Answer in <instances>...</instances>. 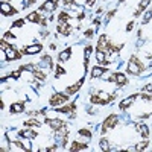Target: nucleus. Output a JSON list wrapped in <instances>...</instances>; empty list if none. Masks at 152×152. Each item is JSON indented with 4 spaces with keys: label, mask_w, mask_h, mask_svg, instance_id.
I'll use <instances>...</instances> for the list:
<instances>
[{
    "label": "nucleus",
    "mask_w": 152,
    "mask_h": 152,
    "mask_svg": "<svg viewBox=\"0 0 152 152\" xmlns=\"http://www.w3.org/2000/svg\"><path fill=\"white\" fill-rule=\"evenodd\" d=\"M0 47H2V52L6 53V59H8V61H14V59H20V58H21V53L18 52L14 46L8 44V41L5 40V38L0 41Z\"/></svg>",
    "instance_id": "1"
},
{
    "label": "nucleus",
    "mask_w": 152,
    "mask_h": 152,
    "mask_svg": "<svg viewBox=\"0 0 152 152\" xmlns=\"http://www.w3.org/2000/svg\"><path fill=\"white\" fill-rule=\"evenodd\" d=\"M145 66L142 64V61L138 59L135 55H132L128 61V66H126V72H128L129 75H140L145 72Z\"/></svg>",
    "instance_id": "2"
},
{
    "label": "nucleus",
    "mask_w": 152,
    "mask_h": 152,
    "mask_svg": "<svg viewBox=\"0 0 152 152\" xmlns=\"http://www.w3.org/2000/svg\"><path fill=\"white\" fill-rule=\"evenodd\" d=\"M113 99H114L113 94H108V93H104V91H99L97 94H91V97H90L91 104H96V105H107Z\"/></svg>",
    "instance_id": "3"
},
{
    "label": "nucleus",
    "mask_w": 152,
    "mask_h": 152,
    "mask_svg": "<svg viewBox=\"0 0 152 152\" xmlns=\"http://www.w3.org/2000/svg\"><path fill=\"white\" fill-rule=\"evenodd\" d=\"M119 123V117L116 116V114H110V116L104 120V125H102V128H100V134H107L108 129H113V128H116Z\"/></svg>",
    "instance_id": "4"
},
{
    "label": "nucleus",
    "mask_w": 152,
    "mask_h": 152,
    "mask_svg": "<svg viewBox=\"0 0 152 152\" xmlns=\"http://www.w3.org/2000/svg\"><path fill=\"white\" fill-rule=\"evenodd\" d=\"M69 99H70V97H69L67 93H55L52 97H50L49 104H50V107H59V105H62V104H67Z\"/></svg>",
    "instance_id": "5"
},
{
    "label": "nucleus",
    "mask_w": 152,
    "mask_h": 152,
    "mask_svg": "<svg viewBox=\"0 0 152 152\" xmlns=\"http://www.w3.org/2000/svg\"><path fill=\"white\" fill-rule=\"evenodd\" d=\"M108 81H110V82H116V85H120V87L126 85V82H128V79H126L125 73H119V72L113 73L110 78H108Z\"/></svg>",
    "instance_id": "6"
},
{
    "label": "nucleus",
    "mask_w": 152,
    "mask_h": 152,
    "mask_svg": "<svg viewBox=\"0 0 152 152\" xmlns=\"http://www.w3.org/2000/svg\"><path fill=\"white\" fill-rule=\"evenodd\" d=\"M44 123L46 125H49L50 126V128H52L55 132L56 131H59L61 128H64V126H66V122L64 120H61V119H46L44 120Z\"/></svg>",
    "instance_id": "7"
},
{
    "label": "nucleus",
    "mask_w": 152,
    "mask_h": 152,
    "mask_svg": "<svg viewBox=\"0 0 152 152\" xmlns=\"http://www.w3.org/2000/svg\"><path fill=\"white\" fill-rule=\"evenodd\" d=\"M75 110H76V104L72 102V104H67V105L59 107L56 111H58V113H62V114H67L69 117H75Z\"/></svg>",
    "instance_id": "8"
},
{
    "label": "nucleus",
    "mask_w": 152,
    "mask_h": 152,
    "mask_svg": "<svg viewBox=\"0 0 152 152\" xmlns=\"http://www.w3.org/2000/svg\"><path fill=\"white\" fill-rule=\"evenodd\" d=\"M58 6V0H46V2L40 6V11L44 12H53Z\"/></svg>",
    "instance_id": "9"
},
{
    "label": "nucleus",
    "mask_w": 152,
    "mask_h": 152,
    "mask_svg": "<svg viewBox=\"0 0 152 152\" xmlns=\"http://www.w3.org/2000/svg\"><path fill=\"white\" fill-rule=\"evenodd\" d=\"M41 50H43V46L41 44H32V46L23 47V53L24 55H37V53H40Z\"/></svg>",
    "instance_id": "10"
},
{
    "label": "nucleus",
    "mask_w": 152,
    "mask_h": 152,
    "mask_svg": "<svg viewBox=\"0 0 152 152\" xmlns=\"http://www.w3.org/2000/svg\"><path fill=\"white\" fill-rule=\"evenodd\" d=\"M84 78H81L78 82H75L73 85H70V87H67L66 88V93L69 94V96H72V94H75V93H78L79 90H81V87H82V84H84Z\"/></svg>",
    "instance_id": "11"
},
{
    "label": "nucleus",
    "mask_w": 152,
    "mask_h": 152,
    "mask_svg": "<svg viewBox=\"0 0 152 152\" xmlns=\"http://www.w3.org/2000/svg\"><path fill=\"white\" fill-rule=\"evenodd\" d=\"M56 32L61 34V35H64V37H69L72 34V26L69 23H59L56 26Z\"/></svg>",
    "instance_id": "12"
},
{
    "label": "nucleus",
    "mask_w": 152,
    "mask_h": 152,
    "mask_svg": "<svg viewBox=\"0 0 152 152\" xmlns=\"http://www.w3.org/2000/svg\"><path fill=\"white\" fill-rule=\"evenodd\" d=\"M0 6H2V14L6 15V17L17 14V9H15V8H12L8 2H2V5H0Z\"/></svg>",
    "instance_id": "13"
},
{
    "label": "nucleus",
    "mask_w": 152,
    "mask_h": 152,
    "mask_svg": "<svg viewBox=\"0 0 152 152\" xmlns=\"http://www.w3.org/2000/svg\"><path fill=\"white\" fill-rule=\"evenodd\" d=\"M91 52H93V46L88 44V46L84 49V69H85V72L88 70V62H90V55H91Z\"/></svg>",
    "instance_id": "14"
},
{
    "label": "nucleus",
    "mask_w": 152,
    "mask_h": 152,
    "mask_svg": "<svg viewBox=\"0 0 152 152\" xmlns=\"http://www.w3.org/2000/svg\"><path fill=\"white\" fill-rule=\"evenodd\" d=\"M18 137H21V138H35L37 135H38V132H35L34 129H23V131H18V134H17Z\"/></svg>",
    "instance_id": "15"
},
{
    "label": "nucleus",
    "mask_w": 152,
    "mask_h": 152,
    "mask_svg": "<svg viewBox=\"0 0 152 152\" xmlns=\"http://www.w3.org/2000/svg\"><path fill=\"white\" fill-rule=\"evenodd\" d=\"M108 70L104 69V67H100V66H96L91 69V78L96 79V78H100V76H104V73H107Z\"/></svg>",
    "instance_id": "16"
},
{
    "label": "nucleus",
    "mask_w": 152,
    "mask_h": 152,
    "mask_svg": "<svg viewBox=\"0 0 152 152\" xmlns=\"http://www.w3.org/2000/svg\"><path fill=\"white\" fill-rule=\"evenodd\" d=\"M96 59H97V64L99 66H107V64H110V62H111V61H107L105 52H102V50H97V52H96Z\"/></svg>",
    "instance_id": "17"
},
{
    "label": "nucleus",
    "mask_w": 152,
    "mask_h": 152,
    "mask_svg": "<svg viewBox=\"0 0 152 152\" xmlns=\"http://www.w3.org/2000/svg\"><path fill=\"white\" fill-rule=\"evenodd\" d=\"M135 129L142 134L143 138H148V137H149V128H148L145 123H137V125H135Z\"/></svg>",
    "instance_id": "18"
},
{
    "label": "nucleus",
    "mask_w": 152,
    "mask_h": 152,
    "mask_svg": "<svg viewBox=\"0 0 152 152\" xmlns=\"http://www.w3.org/2000/svg\"><path fill=\"white\" fill-rule=\"evenodd\" d=\"M9 111L12 114H17V113H23L24 111V102H15L9 107Z\"/></svg>",
    "instance_id": "19"
},
{
    "label": "nucleus",
    "mask_w": 152,
    "mask_h": 152,
    "mask_svg": "<svg viewBox=\"0 0 152 152\" xmlns=\"http://www.w3.org/2000/svg\"><path fill=\"white\" fill-rule=\"evenodd\" d=\"M135 97H137V94H132V96H131V97H128V99H123L122 102L119 104V108H120V110H126V108H129V107H131V104L134 102V99H135Z\"/></svg>",
    "instance_id": "20"
},
{
    "label": "nucleus",
    "mask_w": 152,
    "mask_h": 152,
    "mask_svg": "<svg viewBox=\"0 0 152 152\" xmlns=\"http://www.w3.org/2000/svg\"><path fill=\"white\" fill-rule=\"evenodd\" d=\"M87 148H88V145H87V143L73 142V143H72V146L69 148V151H70V152H76V151H84V149H87Z\"/></svg>",
    "instance_id": "21"
},
{
    "label": "nucleus",
    "mask_w": 152,
    "mask_h": 152,
    "mask_svg": "<svg viewBox=\"0 0 152 152\" xmlns=\"http://www.w3.org/2000/svg\"><path fill=\"white\" fill-rule=\"evenodd\" d=\"M26 20L28 21H31V23H41V15H40V12H29L28 14V17H26Z\"/></svg>",
    "instance_id": "22"
},
{
    "label": "nucleus",
    "mask_w": 152,
    "mask_h": 152,
    "mask_svg": "<svg viewBox=\"0 0 152 152\" xmlns=\"http://www.w3.org/2000/svg\"><path fill=\"white\" fill-rule=\"evenodd\" d=\"M149 3H151V0H142V3L138 5V8H137V11L134 12V17H138L140 14H143V11L149 6Z\"/></svg>",
    "instance_id": "23"
},
{
    "label": "nucleus",
    "mask_w": 152,
    "mask_h": 152,
    "mask_svg": "<svg viewBox=\"0 0 152 152\" xmlns=\"http://www.w3.org/2000/svg\"><path fill=\"white\" fill-rule=\"evenodd\" d=\"M108 41H110V40H108V37H107V35H100L99 43H97V50H102V52H105Z\"/></svg>",
    "instance_id": "24"
},
{
    "label": "nucleus",
    "mask_w": 152,
    "mask_h": 152,
    "mask_svg": "<svg viewBox=\"0 0 152 152\" xmlns=\"http://www.w3.org/2000/svg\"><path fill=\"white\" fill-rule=\"evenodd\" d=\"M70 56H72V49H66L64 52H61V53H59L58 59H59V62H66V61L70 59Z\"/></svg>",
    "instance_id": "25"
},
{
    "label": "nucleus",
    "mask_w": 152,
    "mask_h": 152,
    "mask_svg": "<svg viewBox=\"0 0 152 152\" xmlns=\"http://www.w3.org/2000/svg\"><path fill=\"white\" fill-rule=\"evenodd\" d=\"M31 73H32V76H34V78L40 79V81H44V79H46V73H44V72H41L40 69H37V67H35V69H34Z\"/></svg>",
    "instance_id": "26"
},
{
    "label": "nucleus",
    "mask_w": 152,
    "mask_h": 152,
    "mask_svg": "<svg viewBox=\"0 0 152 152\" xmlns=\"http://www.w3.org/2000/svg\"><path fill=\"white\" fill-rule=\"evenodd\" d=\"M70 18H72V15L69 14V12L62 11V12H59V15H58V23H69Z\"/></svg>",
    "instance_id": "27"
},
{
    "label": "nucleus",
    "mask_w": 152,
    "mask_h": 152,
    "mask_svg": "<svg viewBox=\"0 0 152 152\" xmlns=\"http://www.w3.org/2000/svg\"><path fill=\"white\" fill-rule=\"evenodd\" d=\"M24 126H28V128L35 126V128H38V126H41V122H38L37 119H29V120H24Z\"/></svg>",
    "instance_id": "28"
},
{
    "label": "nucleus",
    "mask_w": 152,
    "mask_h": 152,
    "mask_svg": "<svg viewBox=\"0 0 152 152\" xmlns=\"http://www.w3.org/2000/svg\"><path fill=\"white\" fill-rule=\"evenodd\" d=\"M99 146H100V149H102V151H110V142L107 140L105 137H102V138H100Z\"/></svg>",
    "instance_id": "29"
},
{
    "label": "nucleus",
    "mask_w": 152,
    "mask_h": 152,
    "mask_svg": "<svg viewBox=\"0 0 152 152\" xmlns=\"http://www.w3.org/2000/svg\"><path fill=\"white\" fill-rule=\"evenodd\" d=\"M41 61H43V62H46V64H47L50 69H53V67H55V66H53V62H52V58H50L49 55H44Z\"/></svg>",
    "instance_id": "30"
},
{
    "label": "nucleus",
    "mask_w": 152,
    "mask_h": 152,
    "mask_svg": "<svg viewBox=\"0 0 152 152\" xmlns=\"http://www.w3.org/2000/svg\"><path fill=\"white\" fill-rule=\"evenodd\" d=\"M55 72H56V73H55V78H59V76H62V75L66 73V70L62 69L59 64H58V66H55Z\"/></svg>",
    "instance_id": "31"
},
{
    "label": "nucleus",
    "mask_w": 152,
    "mask_h": 152,
    "mask_svg": "<svg viewBox=\"0 0 152 152\" xmlns=\"http://www.w3.org/2000/svg\"><path fill=\"white\" fill-rule=\"evenodd\" d=\"M148 145H149L148 138H145V140H143L142 143H138V145H137V148H135V149H137V151H145V149L148 148Z\"/></svg>",
    "instance_id": "32"
},
{
    "label": "nucleus",
    "mask_w": 152,
    "mask_h": 152,
    "mask_svg": "<svg viewBox=\"0 0 152 152\" xmlns=\"http://www.w3.org/2000/svg\"><path fill=\"white\" fill-rule=\"evenodd\" d=\"M79 135H82V137H87V138H91V131H88V129H85V128H81L79 129Z\"/></svg>",
    "instance_id": "33"
},
{
    "label": "nucleus",
    "mask_w": 152,
    "mask_h": 152,
    "mask_svg": "<svg viewBox=\"0 0 152 152\" xmlns=\"http://www.w3.org/2000/svg\"><path fill=\"white\" fill-rule=\"evenodd\" d=\"M11 145H12V146H15L18 151H29L28 148H24V146H23L20 142H11Z\"/></svg>",
    "instance_id": "34"
},
{
    "label": "nucleus",
    "mask_w": 152,
    "mask_h": 152,
    "mask_svg": "<svg viewBox=\"0 0 152 152\" xmlns=\"http://www.w3.org/2000/svg\"><path fill=\"white\" fill-rule=\"evenodd\" d=\"M23 23H24V20H23V18H18V20H15L14 23H12L11 26H12V28H21Z\"/></svg>",
    "instance_id": "35"
},
{
    "label": "nucleus",
    "mask_w": 152,
    "mask_h": 152,
    "mask_svg": "<svg viewBox=\"0 0 152 152\" xmlns=\"http://www.w3.org/2000/svg\"><path fill=\"white\" fill-rule=\"evenodd\" d=\"M3 38H5V40H14V38H17V37L8 31V32H5V34H3Z\"/></svg>",
    "instance_id": "36"
},
{
    "label": "nucleus",
    "mask_w": 152,
    "mask_h": 152,
    "mask_svg": "<svg viewBox=\"0 0 152 152\" xmlns=\"http://www.w3.org/2000/svg\"><path fill=\"white\" fill-rule=\"evenodd\" d=\"M140 97L143 100H146V102H152V96L151 94H146V93H140Z\"/></svg>",
    "instance_id": "37"
},
{
    "label": "nucleus",
    "mask_w": 152,
    "mask_h": 152,
    "mask_svg": "<svg viewBox=\"0 0 152 152\" xmlns=\"http://www.w3.org/2000/svg\"><path fill=\"white\" fill-rule=\"evenodd\" d=\"M151 18H152V11H148V14H146V15H145V18H143V24H146Z\"/></svg>",
    "instance_id": "38"
},
{
    "label": "nucleus",
    "mask_w": 152,
    "mask_h": 152,
    "mask_svg": "<svg viewBox=\"0 0 152 152\" xmlns=\"http://www.w3.org/2000/svg\"><path fill=\"white\" fill-rule=\"evenodd\" d=\"M93 35H94V31H93V29L85 31V38H93Z\"/></svg>",
    "instance_id": "39"
},
{
    "label": "nucleus",
    "mask_w": 152,
    "mask_h": 152,
    "mask_svg": "<svg viewBox=\"0 0 152 152\" xmlns=\"http://www.w3.org/2000/svg\"><path fill=\"white\" fill-rule=\"evenodd\" d=\"M143 91H148V93H152V82L151 84H146L143 87Z\"/></svg>",
    "instance_id": "40"
},
{
    "label": "nucleus",
    "mask_w": 152,
    "mask_h": 152,
    "mask_svg": "<svg viewBox=\"0 0 152 152\" xmlns=\"http://www.w3.org/2000/svg\"><path fill=\"white\" fill-rule=\"evenodd\" d=\"M134 21H131V23H128V24H126V31H128V32H131L132 31V28H134Z\"/></svg>",
    "instance_id": "41"
},
{
    "label": "nucleus",
    "mask_w": 152,
    "mask_h": 152,
    "mask_svg": "<svg viewBox=\"0 0 152 152\" xmlns=\"http://www.w3.org/2000/svg\"><path fill=\"white\" fill-rule=\"evenodd\" d=\"M94 3H96V0H87V2H85V5H87V6H90V8L94 6Z\"/></svg>",
    "instance_id": "42"
},
{
    "label": "nucleus",
    "mask_w": 152,
    "mask_h": 152,
    "mask_svg": "<svg viewBox=\"0 0 152 152\" xmlns=\"http://www.w3.org/2000/svg\"><path fill=\"white\" fill-rule=\"evenodd\" d=\"M114 14H116V9H114V11H110V12H108V15H107V21H108V20H110Z\"/></svg>",
    "instance_id": "43"
},
{
    "label": "nucleus",
    "mask_w": 152,
    "mask_h": 152,
    "mask_svg": "<svg viewBox=\"0 0 152 152\" xmlns=\"http://www.w3.org/2000/svg\"><path fill=\"white\" fill-rule=\"evenodd\" d=\"M62 2H64V5H66V6H69V5H73V0H62Z\"/></svg>",
    "instance_id": "44"
},
{
    "label": "nucleus",
    "mask_w": 152,
    "mask_h": 152,
    "mask_svg": "<svg viewBox=\"0 0 152 152\" xmlns=\"http://www.w3.org/2000/svg\"><path fill=\"white\" fill-rule=\"evenodd\" d=\"M93 23H94V26H96V28H99V26H100V21H99V20H94Z\"/></svg>",
    "instance_id": "45"
},
{
    "label": "nucleus",
    "mask_w": 152,
    "mask_h": 152,
    "mask_svg": "<svg viewBox=\"0 0 152 152\" xmlns=\"http://www.w3.org/2000/svg\"><path fill=\"white\" fill-rule=\"evenodd\" d=\"M35 3V0H28V5H34Z\"/></svg>",
    "instance_id": "46"
},
{
    "label": "nucleus",
    "mask_w": 152,
    "mask_h": 152,
    "mask_svg": "<svg viewBox=\"0 0 152 152\" xmlns=\"http://www.w3.org/2000/svg\"><path fill=\"white\" fill-rule=\"evenodd\" d=\"M2 2H8V0H2Z\"/></svg>",
    "instance_id": "47"
}]
</instances>
